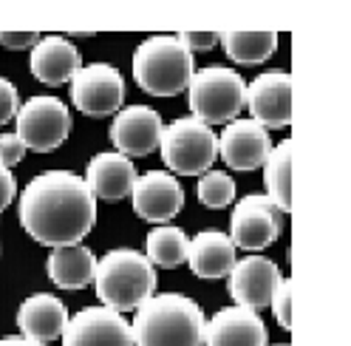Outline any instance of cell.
I'll return each instance as SVG.
<instances>
[{"label": "cell", "mask_w": 351, "mask_h": 346, "mask_svg": "<svg viewBox=\"0 0 351 346\" xmlns=\"http://www.w3.org/2000/svg\"><path fill=\"white\" fill-rule=\"evenodd\" d=\"M0 346H43V343L29 341L23 335H9V338H0Z\"/></svg>", "instance_id": "cell-32"}, {"label": "cell", "mask_w": 351, "mask_h": 346, "mask_svg": "<svg viewBox=\"0 0 351 346\" xmlns=\"http://www.w3.org/2000/svg\"><path fill=\"white\" fill-rule=\"evenodd\" d=\"M97 222V199L69 170H49L29 182L20 196V224L46 247L80 244Z\"/></svg>", "instance_id": "cell-1"}, {"label": "cell", "mask_w": 351, "mask_h": 346, "mask_svg": "<svg viewBox=\"0 0 351 346\" xmlns=\"http://www.w3.org/2000/svg\"><path fill=\"white\" fill-rule=\"evenodd\" d=\"M165 125L159 111L147 105H130L114 117L111 122V142L122 157H147L159 148Z\"/></svg>", "instance_id": "cell-12"}, {"label": "cell", "mask_w": 351, "mask_h": 346, "mask_svg": "<svg viewBox=\"0 0 351 346\" xmlns=\"http://www.w3.org/2000/svg\"><path fill=\"white\" fill-rule=\"evenodd\" d=\"M29 69L40 82L62 85L77 77V71L82 69V57L69 37L49 34V37H40V43L32 49Z\"/></svg>", "instance_id": "cell-17"}, {"label": "cell", "mask_w": 351, "mask_h": 346, "mask_svg": "<svg viewBox=\"0 0 351 346\" xmlns=\"http://www.w3.org/2000/svg\"><path fill=\"white\" fill-rule=\"evenodd\" d=\"M62 346H134V335L122 312L88 307L69 318L62 330Z\"/></svg>", "instance_id": "cell-10"}, {"label": "cell", "mask_w": 351, "mask_h": 346, "mask_svg": "<svg viewBox=\"0 0 351 346\" xmlns=\"http://www.w3.org/2000/svg\"><path fill=\"white\" fill-rule=\"evenodd\" d=\"M272 150L267 128H261L255 119H232L224 134L218 137V154L232 170H255L267 162Z\"/></svg>", "instance_id": "cell-15"}, {"label": "cell", "mask_w": 351, "mask_h": 346, "mask_svg": "<svg viewBox=\"0 0 351 346\" xmlns=\"http://www.w3.org/2000/svg\"><path fill=\"white\" fill-rule=\"evenodd\" d=\"M69 323V310L60 298L49 292H37L29 295L17 310V327L23 332V338L37 341L46 346L49 341L62 338V330Z\"/></svg>", "instance_id": "cell-19"}, {"label": "cell", "mask_w": 351, "mask_h": 346, "mask_svg": "<svg viewBox=\"0 0 351 346\" xmlns=\"http://www.w3.org/2000/svg\"><path fill=\"white\" fill-rule=\"evenodd\" d=\"M40 43L37 32H3L0 34V46H6L12 51H23V49H34Z\"/></svg>", "instance_id": "cell-30"}, {"label": "cell", "mask_w": 351, "mask_h": 346, "mask_svg": "<svg viewBox=\"0 0 351 346\" xmlns=\"http://www.w3.org/2000/svg\"><path fill=\"white\" fill-rule=\"evenodd\" d=\"M235 244L227 233L204 230L187 244V264L199 278H224L235 267Z\"/></svg>", "instance_id": "cell-20"}, {"label": "cell", "mask_w": 351, "mask_h": 346, "mask_svg": "<svg viewBox=\"0 0 351 346\" xmlns=\"http://www.w3.org/2000/svg\"><path fill=\"white\" fill-rule=\"evenodd\" d=\"M227 287L230 295L238 307H247L252 312L269 307V301L278 290V284L283 281L278 264L267 255H247L235 262V267L227 275Z\"/></svg>", "instance_id": "cell-11"}, {"label": "cell", "mask_w": 351, "mask_h": 346, "mask_svg": "<svg viewBox=\"0 0 351 346\" xmlns=\"http://www.w3.org/2000/svg\"><path fill=\"white\" fill-rule=\"evenodd\" d=\"M269 307H272V312H275L280 327L292 330V281H287V278L280 281L275 295H272V301H269Z\"/></svg>", "instance_id": "cell-26"}, {"label": "cell", "mask_w": 351, "mask_h": 346, "mask_svg": "<svg viewBox=\"0 0 351 346\" xmlns=\"http://www.w3.org/2000/svg\"><path fill=\"white\" fill-rule=\"evenodd\" d=\"M280 346H287V343H280Z\"/></svg>", "instance_id": "cell-33"}, {"label": "cell", "mask_w": 351, "mask_h": 346, "mask_svg": "<svg viewBox=\"0 0 351 346\" xmlns=\"http://www.w3.org/2000/svg\"><path fill=\"white\" fill-rule=\"evenodd\" d=\"M17 111H20V100H17L14 82H9L6 77H0V125H6L9 119H14Z\"/></svg>", "instance_id": "cell-28"}, {"label": "cell", "mask_w": 351, "mask_h": 346, "mask_svg": "<svg viewBox=\"0 0 351 346\" xmlns=\"http://www.w3.org/2000/svg\"><path fill=\"white\" fill-rule=\"evenodd\" d=\"M74 108L88 117H111L119 114L125 102V80L108 62H91L77 71L71 80Z\"/></svg>", "instance_id": "cell-8"}, {"label": "cell", "mask_w": 351, "mask_h": 346, "mask_svg": "<svg viewBox=\"0 0 351 346\" xmlns=\"http://www.w3.org/2000/svg\"><path fill=\"white\" fill-rule=\"evenodd\" d=\"M159 150H162L165 165L173 173H182V176H204L218 157V137L202 119L182 117L165 128Z\"/></svg>", "instance_id": "cell-6"}, {"label": "cell", "mask_w": 351, "mask_h": 346, "mask_svg": "<svg viewBox=\"0 0 351 346\" xmlns=\"http://www.w3.org/2000/svg\"><path fill=\"white\" fill-rule=\"evenodd\" d=\"M193 74V54L176 34L147 37L134 51V80L142 91L153 97H176L187 91Z\"/></svg>", "instance_id": "cell-4"}, {"label": "cell", "mask_w": 351, "mask_h": 346, "mask_svg": "<svg viewBox=\"0 0 351 346\" xmlns=\"http://www.w3.org/2000/svg\"><path fill=\"white\" fill-rule=\"evenodd\" d=\"M263 185H267V196L283 210H292V142H280L269 150L267 162H263Z\"/></svg>", "instance_id": "cell-22"}, {"label": "cell", "mask_w": 351, "mask_h": 346, "mask_svg": "<svg viewBox=\"0 0 351 346\" xmlns=\"http://www.w3.org/2000/svg\"><path fill=\"white\" fill-rule=\"evenodd\" d=\"M182 40V46L193 54V51H210L218 40H221V34H215V32H184L179 34Z\"/></svg>", "instance_id": "cell-29"}, {"label": "cell", "mask_w": 351, "mask_h": 346, "mask_svg": "<svg viewBox=\"0 0 351 346\" xmlns=\"http://www.w3.org/2000/svg\"><path fill=\"white\" fill-rule=\"evenodd\" d=\"M190 111L204 125L232 122L247 105V82L238 71L224 66H207L195 71L187 85Z\"/></svg>", "instance_id": "cell-5"}, {"label": "cell", "mask_w": 351, "mask_h": 346, "mask_svg": "<svg viewBox=\"0 0 351 346\" xmlns=\"http://www.w3.org/2000/svg\"><path fill=\"white\" fill-rule=\"evenodd\" d=\"M17 196V182H14V173L9 168L0 165V213H3Z\"/></svg>", "instance_id": "cell-31"}, {"label": "cell", "mask_w": 351, "mask_h": 346, "mask_svg": "<svg viewBox=\"0 0 351 346\" xmlns=\"http://www.w3.org/2000/svg\"><path fill=\"white\" fill-rule=\"evenodd\" d=\"M49 278L60 290H82L88 284H94V273H97V258L94 253L82 247V244H71V247H54L49 255Z\"/></svg>", "instance_id": "cell-21"}, {"label": "cell", "mask_w": 351, "mask_h": 346, "mask_svg": "<svg viewBox=\"0 0 351 346\" xmlns=\"http://www.w3.org/2000/svg\"><path fill=\"white\" fill-rule=\"evenodd\" d=\"M94 287L108 310L130 312L139 310L156 290V270L147 262V255L136 250H111L97 262Z\"/></svg>", "instance_id": "cell-3"}, {"label": "cell", "mask_w": 351, "mask_h": 346, "mask_svg": "<svg viewBox=\"0 0 351 346\" xmlns=\"http://www.w3.org/2000/svg\"><path fill=\"white\" fill-rule=\"evenodd\" d=\"M230 239L241 250H263L283 233V210L269 196H244L230 219Z\"/></svg>", "instance_id": "cell-9"}, {"label": "cell", "mask_w": 351, "mask_h": 346, "mask_svg": "<svg viewBox=\"0 0 351 346\" xmlns=\"http://www.w3.org/2000/svg\"><path fill=\"white\" fill-rule=\"evenodd\" d=\"M235 199V182L230 173L221 170H207L199 179V202L210 210H221L227 205H232Z\"/></svg>", "instance_id": "cell-25"}, {"label": "cell", "mask_w": 351, "mask_h": 346, "mask_svg": "<svg viewBox=\"0 0 351 346\" xmlns=\"http://www.w3.org/2000/svg\"><path fill=\"white\" fill-rule=\"evenodd\" d=\"M221 43L232 62L258 66V62H267L275 54L278 34L275 32H227L221 34Z\"/></svg>", "instance_id": "cell-23"}, {"label": "cell", "mask_w": 351, "mask_h": 346, "mask_svg": "<svg viewBox=\"0 0 351 346\" xmlns=\"http://www.w3.org/2000/svg\"><path fill=\"white\" fill-rule=\"evenodd\" d=\"M267 341L261 315L247 307H227L204 323L207 346H267Z\"/></svg>", "instance_id": "cell-16"}, {"label": "cell", "mask_w": 351, "mask_h": 346, "mask_svg": "<svg viewBox=\"0 0 351 346\" xmlns=\"http://www.w3.org/2000/svg\"><path fill=\"white\" fill-rule=\"evenodd\" d=\"M187 235L179 227H156L147 233V262L165 270L182 267L187 262Z\"/></svg>", "instance_id": "cell-24"}, {"label": "cell", "mask_w": 351, "mask_h": 346, "mask_svg": "<svg viewBox=\"0 0 351 346\" xmlns=\"http://www.w3.org/2000/svg\"><path fill=\"white\" fill-rule=\"evenodd\" d=\"M88 190H91L94 199H105V202H117L130 196L136 182V168L128 157L122 154H97L85 168V179Z\"/></svg>", "instance_id": "cell-18"}, {"label": "cell", "mask_w": 351, "mask_h": 346, "mask_svg": "<svg viewBox=\"0 0 351 346\" xmlns=\"http://www.w3.org/2000/svg\"><path fill=\"white\" fill-rule=\"evenodd\" d=\"M26 150H29V148L23 145V139H20L17 134H3V137H0V165L12 168V165H17V162H23Z\"/></svg>", "instance_id": "cell-27"}, {"label": "cell", "mask_w": 351, "mask_h": 346, "mask_svg": "<svg viewBox=\"0 0 351 346\" xmlns=\"http://www.w3.org/2000/svg\"><path fill=\"white\" fill-rule=\"evenodd\" d=\"M204 312L182 292L150 295L130 323L134 346H202Z\"/></svg>", "instance_id": "cell-2"}, {"label": "cell", "mask_w": 351, "mask_h": 346, "mask_svg": "<svg viewBox=\"0 0 351 346\" xmlns=\"http://www.w3.org/2000/svg\"><path fill=\"white\" fill-rule=\"evenodd\" d=\"M130 199H134V210H136L139 219L153 222V224H165L173 219V216L182 213L184 190L170 173L150 170L145 176H136L134 190H130Z\"/></svg>", "instance_id": "cell-13"}, {"label": "cell", "mask_w": 351, "mask_h": 346, "mask_svg": "<svg viewBox=\"0 0 351 346\" xmlns=\"http://www.w3.org/2000/svg\"><path fill=\"white\" fill-rule=\"evenodd\" d=\"M14 119L17 137L34 154H51L71 134V114L57 97H32Z\"/></svg>", "instance_id": "cell-7"}, {"label": "cell", "mask_w": 351, "mask_h": 346, "mask_svg": "<svg viewBox=\"0 0 351 346\" xmlns=\"http://www.w3.org/2000/svg\"><path fill=\"white\" fill-rule=\"evenodd\" d=\"M247 108L261 128H287L292 122V77L267 71L247 85Z\"/></svg>", "instance_id": "cell-14"}]
</instances>
